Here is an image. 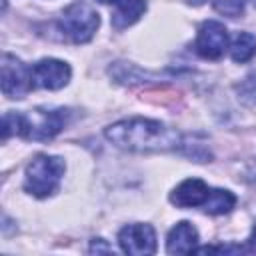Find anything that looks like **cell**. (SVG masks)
Returning a JSON list of instances; mask_svg holds the SVG:
<instances>
[{
    "label": "cell",
    "mask_w": 256,
    "mask_h": 256,
    "mask_svg": "<svg viewBox=\"0 0 256 256\" xmlns=\"http://www.w3.org/2000/svg\"><path fill=\"white\" fill-rule=\"evenodd\" d=\"M236 204V196L228 190H222V188H212L202 210L208 212V214H226L234 208Z\"/></svg>",
    "instance_id": "cell-13"
},
{
    "label": "cell",
    "mask_w": 256,
    "mask_h": 256,
    "mask_svg": "<svg viewBox=\"0 0 256 256\" xmlns=\"http://www.w3.org/2000/svg\"><path fill=\"white\" fill-rule=\"evenodd\" d=\"M244 94L246 96H254V100H256V74H252L250 78H246V82H244Z\"/></svg>",
    "instance_id": "cell-15"
},
{
    "label": "cell",
    "mask_w": 256,
    "mask_h": 256,
    "mask_svg": "<svg viewBox=\"0 0 256 256\" xmlns=\"http://www.w3.org/2000/svg\"><path fill=\"white\" fill-rule=\"evenodd\" d=\"M196 52L206 60H218L228 48V30L218 20H206L198 28L194 42Z\"/></svg>",
    "instance_id": "cell-6"
},
{
    "label": "cell",
    "mask_w": 256,
    "mask_h": 256,
    "mask_svg": "<svg viewBox=\"0 0 256 256\" xmlns=\"http://www.w3.org/2000/svg\"><path fill=\"white\" fill-rule=\"evenodd\" d=\"M34 86L44 90H60L70 80V66L56 58H44L32 66Z\"/></svg>",
    "instance_id": "cell-8"
},
{
    "label": "cell",
    "mask_w": 256,
    "mask_h": 256,
    "mask_svg": "<svg viewBox=\"0 0 256 256\" xmlns=\"http://www.w3.org/2000/svg\"><path fill=\"white\" fill-rule=\"evenodd\" d=\"M210 186L200 180V178H188L184 182H180L174 192L170 194V202L178 208H196V206H204L208 194H210Z\"/></svg>",
    "instance_id": "cell-9"
},
{
    "label": "cell",
    "mask_w": 256,
    "mask_h": 256,
    "mask_svg": "<svg viewBox=\"0 0 256 256\" xmlns=\"http://www.w3.org/2000/svg\"><path fill=\"white\" fill-rule=\"evenodd\" d=\"M104 136L118 148L132 152H166L182 144L180 134L150 118H126L110 124L104 130Z\"/></svg>",
    "instance_id": "cell-1"
},
{
    "label": "cell",
    "mask_w": 256,
    "mask_h": 256,
    "mask_svg": "<svg viewBox=\"0 0 256 256\" xmlns=\"http://www.w3.org/2000/svg\"><path fill=\"white\" fill-rule=\"evenodd\" d=\"M2 92L8 98H24L32 88V68H28L24 62H20L12 54H2Z\"/></svg>",
    "instance_id": "cell-5"
},
{
    "label": "cell",
    "mask_w": 256,
    "mask_h": 256,
    "mask_svg": "<svg viewBox=\"0 0 256 256\" xmlns=\"http://www.w3.org/2000/svg\"><path fill=\"white\" fill-rule=\"evenodd\" d=\"M248 250H250V252H256V224H254L252 234H250V238H248Z\"/></svg>",
    "instance_id": "cell-17"
},
{
    "label": "cell",
    "mask_w": 256,
    "mask_h": 256,
    "mask_svg": "<svg viewBox=\"0 0 256 256\" xmlns=\"http://www.w3.org/2000/svg\"><path fill=\"white\" fill-rule=\"evenodd\" d=\"M198 232L190 222H178L166 240V252L170 254H190L196 250Z\"/></svg>",
    "instance_id": "cell-10"
},
{
    "label": "cell",
    "mask_w": 256,
    "mask_h": 256,
    "mask_svg": "<svg viewBox=\"0 0 256 256\" xmlns=\"http://www.w3.org/2000/svg\"><path fill=\"white\" fill-rule=\"evenodd\" d=\"M98 2H102V4H116L118 0H98Z\"/></svg>",
    "instance_id": "cell-18"
},
{
    "label": "cell",
    "mask_w": 256,
    "mask_h": 256,
    "mask_svg": "<svg viewBox=\"0 0 256 256\" xmlns=\"http://www.w3.org/2000/svg\"><path fill=\"white\" fill-rule=\"evenodd\" d=\"M146 12V0H118L116 10L112 12V28L124 30L140 20V16Z\"/></svg>",
    "instance_id": "cell-11"
},
{
    "label": "cell",
    "mask_w": 256,
    "mask_h": 256,
    "mask_svg": "<svg viewBox=\"0 0 256 256\" xmlns=\"http://www.w3.org/2000/svg\"><path fill=\"white\" fill-rule=\"evenodd\" d=\"M212 6L222 16L236 18L244 12V0H212Z\"/></svg>",
    "instance_id": "cell-14"
},
{
    "label": "cell",
    "mask_w": 256,
    "mask_h": 256,
    "mask_svg": "<svg viewBox=\"0 0 256 256\" xmlns=\"http://www.w3.org/2000/svg\"><path fill=\"white\" fill-rule=\"evenodd\" d=\"M90 252H112V246H104L102 240H92V246H90Z\"/></svg>",
    "instance_id": "cell-16"
},
{
    "label": "cell",
    "mask_w": 256,
    "mask_h": 256,
    "mask_svg": "<svg viewBox=\"0 0 256 256\" xmlns=\"http://www.w3.org/2000/svg\"><path fill=\"white\" fill-rule=\"evenodd\" d=\"M118 244L126 254H154L156 232L150 224H128L118 232Z\"/></svg>",
    "instance_id": "cell-7"
},
{
    "label": "cell",
    "mask_w": 256,
    "mask_h": 256,
    "mask_svg": "<svg viewBox=\"0 0 256 256\" xmlns=\"http://www.w3.org/2000/svg\"><path fill=\"white\" fill-rule=\"evenodd\" d=\"M188 2H192V4H202L204 0H188Z\"/></svg>",
    "instance_id": "cell-19"
},
{
    "label": "cell",
    "mask_w": 256,
    "mask_h": 256,
    "mask_svg": "<svg viewBox=\"0 0 256 256\" xmlns=\"http://www.w3.org/2000/svg\"><path fill=\"white\" fill-rule=\"evenodd\" d=\"M98 24H100L98 12H96L90 4H86V2H82V0L72 2V4L62 12V16H60V20H58L60 32H62L68 40H72L74 44H84V42H88V40L94 36Z\"/></svg>",
    "instance_id": "cell-4"
},
{
    "label": "cell",
    "mask_w": 256,
    "mask_h": 256,
    "mask_svg": "<svg viewBox=\"0 0 256 256\" xmlns=\"http://www.w3.org/2000/svg\"><path fill=\"white\" fill-rule=\"evenodd\" d=\"M2 122H4L2 140H8L12 134H18L30 140H50L66 126L68 110L36 108V110H30L28 114L6 112Z\"/></svg>",
    "instance_id": "cell-2"
},
{
    "label": "cell",
    "mask_w": 256,
    "mask_h": 256,
    "mask_svg": "<svg viewBox=\"0 0 256 256\" xmlns=\"http://www.w3.org/2000/svg\"><path fill=\"white\" fill-rule=\"evenodd\" d=\"M256 54V36L250 32H238L230 44V56L234 62H248Z\"/></svg>",
    "instance_id": "cell-12"
},
{
    "label": "cell",
    "mask_w": 256,
    "mask_h": 256,
    "mask_svg": "<svg viewBox=\"0 0 256 256\" xmlns=\"http://www.w3.org/2000/svg\"><path fill=\"white\" fill-rule=\"evenodd\" d=\"M66 164L58 156L38 154L26 166L24 174V190L36 198H48L58 192L60 182L64 178Z\"/></svg>",
    "instance_id": "cell-3"
}]
</instances>
